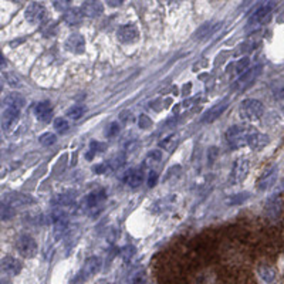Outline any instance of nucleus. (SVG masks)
<instances>
[{
    "label": "nucleus",
    "instance_id": "nucleus-1",
    "mask_svg": "<svg viewBox=\"0 0 284 284\" xmlns=\"http://www.w3.org/2000/svg\"><path fill=\"white\" fill-rule=\"evenodd\" d=\"M255 132H257V131L253 127H250L247 124H240V125L232 127L226 132V138H228V142L232 148H240V147H244L249 144V139L252 138Z\"/></svg>",
    "mask_w": 284,
    "mask_h": 284
},
{
    "label": "nucleus",
    "instance_id": "nucleus-2",
    "mask_svg": "<svg viewBox=\"0 0 284 284\" xmlns=\"http://www.w3.org/2000/svg\"><path fill=\"white\" fill-rule=\"evenodd\" d=\"M263 112H264V107L257 100H246L240 104V108H239V114L242 120L247 122L260 120Z\"/></svg>",
    "mask_w": 284,
    "mask_h": 284
},
{
    "label": "nucleus",
    "instance_id": "nucleus-3",
    "mask_svg": "<svg viewBox=\"0 0 284 284\" xmlns=\"http://www.w3.org/2000/svg\"><path fill=\"white\" fill-rule=\"evenodd\" d=\"M16 249L22 256L30 258V257L36 256V253H37V243L31 236L22 234L16 242Z\"/></svg>",
    "mask_w": 284,
    "mask_h": 284
},
{
    "label": "nucleus",
    "instance_id": "nucleus-4",
    "mask_svg": "<svg viewBox=\"0 0 284 284\" xmlns=\"http://www.w3.org/2000/svg\"><path fill=\"white\" fill-rule=\"evenodd\" d=\"M47 19V10L40 3H31L26 9V20L31 25L43 23Z\"/></svg>",
    "mask_w": 284,
    "mask_h": 284
},
{
    "label": "nucleus",
    "instance_id": "nucleus-5",
    "mask_svg": "<svg viewBox=\"0 0 284 284\" xmlns=\"http://www.w3.org/2000/svg\"><path fill=\"white\" fill-rule=\"evenodd\" d=\"M260 70H261V67H260V66H256V67L249 68L244 74L239 76L237 81H236V84L233 85V87H234V90H236V91L246 90V88H247L252 82L256 80L257 76H258V73H260Z\"/></svg>",
    "mask_w": 284,
    "mask_h": 284
},
{
    "label": "nucleus",
    "instance_id": "nucleus-6",
    "mask_svg": "<svg viewBox=\"0 0 284 284\" xmlns=\"http://www.w3.org/2000/svg\"><path fill=\"white\" fill-rule=\"evenodd\" d=\"M19 115H20V108L10 107V105H4L3 114H1V125H3V129H6V131L12 129L14 125H16L17 120H19Z\"/></svg>",
    "mask_w": 284,
    "mask_h": 284
},
{
    "label": "nucleus",
    "instance_id": "nucleus-7",
    "mask_svg": "<svg viewBox=\"0 0 284 284\" xmlns=\"http://www.w3.org/2000/svg\"><path fill=\"white\" fill-rule=\"evenodd\" d=\"M229 98H223L220 103H217L215 107H212L210 109H207L205 114H203L202 117V121L206 122V124H209V122H213L216 121L217 118L225 112V109L229 107Z\"/></svg>",
    "mask_w": 284,
    "mask_h": 284
},
{
    "label": "nucleus",
    "instance_id": "nucleus-8",
    "mask_svg": "<svg viewBox=\"0 0 284 284\" xmlns=\"http://www.w3.org/2000/svg\"><path fill=\"white\" fill-rule=\"evenodd\" d=\"M250 162L247 159H239L234 162V166L232 169V182L233 183H240L243 182L244 178L249 174Z\"/></svg>",
    "mask_w": 284,
    "mask_h": 284
},
{
    "label": "nucleus",
    "instance_id": "nucleus-9",
    "mask_svg": "<svg viewBox=\"0 0 284 284\" xmlns=\"http://www.w3.org/2000/svg\"><path fill=\"white\" fill-rule=\"evenodd\" d=\"M277 174H279V172H277V168H276V166L267 168V169L261 174L258 182H257V189L266 190L271 188V186L274 185L276 179H277Z\"/></svg>",
    "mask_w": 284,
    "mask_h": 284
},
{
    "label": "nucleus",
    "instance_id": "nucleus-10",
    "mask_svg": "<svg viewBox=\"0 0 284 284\" xmlns=\"http://www.w3.org/2000/svg\"><path fill=\"white\" fill-rule=\"evenodd\" d=\"M66 49L68 52L74 53V54H82L85 52V40L81 34L76 33V34H71L66 40Z\"/></svg>",
    "mask_w": 284,
    "mask_h": 284
},
{
    "label": "nucleus",
    "instance_id": "nucleus-11",
    "mask_svg": "<svg viewBox=\"0 0 284 284\" xmlns=\"http://www.w3.org/2000/svg\"><path fill=\"white\" fill-rule=\"evenodd\" d=\"M82 13L85 17H91V19H95V17H100L103 12H104V6L100 0H87L81 7Z\"/></svg>",
    "mask_w": 284,
    "mask_h": 284
},
{
    "label": "nucleus",
    "instance_id": "nucleus-12",
    "mask_svg": "<svg viewBox=\"0 0 284 284\" xmlns=\"http://www.w3.org/2000/svg\"><path fill=\"white\" fill-rule=\"evenodd\" d=\"M3 202L10 205V206H25V205H30L33 203V198L28 196L26 193H17V192H13V193H7L4 198H3Z\"/></svg>",
    "mask_w": 284,
    "mask_h": 284
},
{
    "label": "nucleus",
    "instance_id": "nucleus-13",
    "mask_svg": "<svg viewBox=\"0 0 284 284\" xmlns=\"http://www.w3.org/2000/svg\"><path fill=\"white\" fill-rule=\"evenodd\" d=\"M117 36L121 43H134L138 39V28L134 25H125L118 28Z\"/></svg>",
    "mask_w": 284,
    "mask_h": 284
},
{
    "label": "nucleus",
    "instance_id": "nucleus-14",
    "mask_svg": "<svg viewBox=\"0 0 284 284\" xmlns=\"http://www.w3.org/2000/svg\"><path fill=\"white\" fill-rule=\"evenodd\" d=\"M1 270L9 276H17L22 271V263L16 257L7 256L1 260Z\"/></svg>",
    "mask_w": 284,
    "mask_h": 284
},
{
    "label": "nucleus",
    "instance_id": "nucleus-15",
    "mask_svg": "<svg viewBox=\"0 0 284 284\" xmlns=\"http://www.w3.org/2000/svg\"><path fill=\"white\" fill-rule=\"evenodd\" d=\"M34 114L41 122H49L53 118V108L50 103H39L34 108Z\"/></svg>",
    "mask_w": 284,
    "mask_h": 284
},
{
    "label": "nucleus",
    "instance_id": "nucleus-16",
    "mask_svg": "<svg viewBox=\"0 0 284 284\" xmlns=\"http://www.w3.org/2000/svg\"><path fill=\"white\" fill-rule=\"evenodd\" d=\"M124 181H125V183H127L128 186L138 188V186H141L142 182H144V174H142L141 169H131V171H128V172L125 174Z\"/></svg>",
    "mask_w": 284,
    "mask_h": 284
},
{
    "label": "nucleus",
    "instance_id": "nucleus-17",
    "mask_svg": "<svg viewBox=\"0 0 284 284\" xmlns=\"http://www.w3.org/2000/svg\"><path fill=\"white\" fill-rule=\"evenodd\" d=\"M105 198H107V195H105L104 190H97V192H93L85 199V205H87L88 209H95V207H98V206H101L104 203Z\"/></svg>",
    "mask_w": 284,
    "mask_h": 284
},
{
    "label": "nucleus",
    "instance_id": "nucleus-18",
    "mask_svg": "<svg viewBox=\"0 0 284 284\" xmlns=\"http://www.w3.org/2000/svg\"><path fill=\"white\" fill-rule=\"evenodd\" d=\"M82 10L80 9H76V7H71V9H68L67 12L64 13V22L70 25V26H77V25H80L82 20Z\"/></svg>",
    "mask_w": 284,
    "mask_h": 284
},
{
    "label": "nucleus",
    "instance_id": "nucleus-19",
    "mask_svg": "<svg viewBox=\"0 0 284 284\" xmlns=\"http://www.w3.org/2000/svg\"><path fill=\"white\" fill-rule=\"evenodd\" d=\"M269 144V136L264 135V134H258V132H255L252 138L249 139V147L253 149H261L264 148L266 145Z\"/></svg>",
    "mask_w": 284,
    "mask_h": 284
},
{
    "label": "nucleus",
    "instance_id": "nucleus-20",
    "mask_svg": "<svg viewBox=\"0 0 284 284\" xmlns=\"http://www.w3.org/2000/svg\"><path fill=\"white\" fill-rule=\"evenodd\" d=\"M273 6H274V4H273V1H270V3H267L266 6L260 7L256 13L253 14V17H252V23H261V22H264V20L270 16L271 10H273Z\"/></svg>",
    "mask_w": 284,
    "mask_h": 284
},
{
    "label": "nucleus",
    "instance_id": "nucleus-21",
    "mask_svg": "<svg viewBox=\"0 0 284 284\" xmlns=\"http://www.w3.org/2000/svg\"><path fill=\"white\" fill-rule=\"evenodd\" d=\"M4 105H10V107H16V108H23L26 101H25V97L20 95L19 93H10L4 98Z\"/></svg>",
    "mask_w": 284,
    "mask_h": 284
},
{
    "label": "nucleus",
    "instance_id": "nucleus-22",
    "mask_svg": "<svg viewBox=\"0 0 284 284\" xmlns=\"http://www.w3.org/2000/svg\"><path fill=\"white\" fill-rule=\"evenodd\" d=\"M258 274L266 283H273L274 279H276V271L271 266H267V264H261L258 267Z\"/></svg>",
    "mask_w": 284,
    "mask_h": 284
},
{
    "label": "nucleus",
    "instance_id": "nucleus-23",
    "mask_svg": "<svg viewBox=\"0 0 284 284\" xmlns=\"http://www.w3.org/2000/svg\"><path fill=\"white\" fill-rule=\"evenodd\" d=\"M100 269V260L97 258V257H91V258H88L87 260V263H85V266H84V277H90V276H93L97 273V270Z\"/></svg>",
    "mask_w": 284,
    "mask_h": 284
},
{
    "label": "nucleus",
    "instance_id": "nucleus-24",
    "mask_svg": "<svg viewBox=\"0 0 284 284\" xmlns=\"http://www.w3.org/2000/svg\"><path fill=\"white\" fill-rule=\"evenodd\" d=\"M178 142H179V135L172 134V135H169L168 138L163 139L161 142V147L163 149H166V151H174L176 148V145H178Z\"/></svg>",
    "mask_w": 284,
    "mask_h": 284
},
{
    "label": "nucleus",
    "instance_id": "nucleus-25",
    "mask_svg": "<svg viewBox=\"0 0 284 284\" xmlns=\"http://www.w3.org/2000/svg\"><path fill=\"white\" fill-rule=\"evenodd\" d=\"M85 112V107L82 105H73L71 108H68L67 117L71 120H80Z\"/></svg>",
    "mask_w": 284,
    "mask_h": 284
},
{
    "label": "nucleus",
    "instance_id": "nucleus-26",
    "mask_svg": "<svg viewBox=\"0 0 284 284\" xmlns=\"http://www.w3.org/2000/svg\"><path fill=\"white\" fill-rule=\"evenodd\" d=\"M14 212H13V206L7 205V203L1 202V212H0V216H1V220L6 222L9 220L10 217H13Z\"/></svg>",
    "mask_w": 284,
    "mask_h": 284
},
{
    "label": "nucleus",
    "instance_id": "nucleus-27",
    "mask_svg": "<svg viewBox=\"0 0 284 284\" xmlns=\"http://www.w3.org/2000/svg\"><path fill=\"white\" fill-rule=\"evenodd\" d=\"M55 139H57V136L53 132H46L40 136V144L44 147H52L55 142Z\"/></svg>",
    "mask_w": 284,
    "mask_h": 284
},
{
    "label": "nucleus",
    "instance_id": "nucleus-28",
    "mask_svg": "<svg viewBox=\"0 0 284 284\" xmlns=\"http://www.w3.org/2000/svg\"><path fill=\"white\" fill-rule=\"evenodd\" d=\"M68 128H70V125H68V121H66L64 118H57L54 120V129L57 132H66Z\"/></svg>",
    "mask_w": 284,
    "mask_h": 284
},
{
    "label": "nucleus",
    "instance_id": "nucleus-29",
    "mask_svg": "<svg viewBox=\"0 0 284 284\" xmlns=\"http://www.w3.org/2000/svg\"><path fill=\"white\" fill-rule=\"evenodd\" d=\"M53 4H54L55 10H60V12H67L68 9H70L71 0H53Z\"/></svg>",
    "mask_w": 284,
    "mask_h": 284
},
{
    "label": "nucleus",
    "instance_id": "nucleus-30",
    "mask_svg": "<svg viewBox=\"0 0 284 284\" xmlns=\"http://www.w3.org/2000/svg\"><path fill=\"white\" fill-rule=\"evenodd\" d=\"M161 159H162V154H161V151H152V152H149L148 154L147 162H148V165L149 163L156 165V163L161 162Z\"/></svg>",
    "mask_w": 284,
    "mask_h": 284
},
{
    "label": "nucleus",
    "instance_id": "nucleus-31",
    "mask_svg": "<svg viewBox=\"0 0 284 284\" xmlns=\"http://www.w3.org/2000/svg\"><path fill=\"white\" fill-rule=\"evenodd\" d=\"M249 68H250V60H249V58H243V60L237 64V67H236V74H237V76H242Z\"/></svg>",
    "mask_w": 284,
    "mask_h": 284
},
{
    "label": "nucleus",
    "instance_id": "nucleus-32",
    "mask_svg": "<svg viewBox=\"0 0 284 284\" xmlns=\"http://www.w3.org/2000/svg\"><path fill=\"white\" fill-rule=\"evenodd\" d=\"M138 125L141 127V128H148L152 125V122H151V118L147 117V115H141L139 117V121H138Z\"/></svg>",
    "mask_w": 284,
    "mask_h": 284
},
{
    "label": "nucleus",
    "instance_id": "nucleus-33",
    "mask_svg": "<svg viewBox=\"0 0 284 284\" xmlns=\"http://www.w3.org/2000/svg\"><path fill=\"white\" fill-rule=\"evenodd\" d=\"M118 131H120V125L117 124V122H112L111 125L108 127V129H107V135L112 136V135H117L118 134Z\"/></svg>",
    "mask_w": 284,
    "mask_h": 284
},
{
    "label": "nucleus",
    "instance_id": "nucleus-34",
    "mask_svg": "<svg viewBox=\"0 0 284 284\" xmlns=\"http://www.w3.org/2000/svg\"><path fill=\"white\" fill-rule=\"evenodd\" d=\"M105 1L108 3L111 7H118V6H121L125 0H105Z\"/></svg>",
    "mask_w": 284,
    "mask_h": 284
},
{
    "label": "nucleus",
    "instance_id": "nucleus-35",
    "mask_svg": "<svg viewBox=\"0 0 284 284\" xmlns=\"http://www.w3.org/2000/svg\"><path fill=\"white\" fill-rule=\"evenodd\" d=\"M91 148H93V152H94V151H104L105 147L101 145L100 142H93V144H91ZM93 152H91V154H93Z\"/></svg>",
    "mask_w": 284,
    "mask_h": 284
},
{
    "label": "nucleus",
    "instance_id": "nucleus-36",
    "mask_svg": "<svg viewBox=\"0 0 284 284\" xmlns=\"http://www.w3.org/2000/svg\"><path fill=\"white\" fill-rule=\"evenodd\" d=\"M155 182H156V174H155V172H151V174H149L148 185L149 186H154V185H155Z\"/></svg>",
    "mask_w": 284,
    "mask_h": 284
},
{
    "label": "nucleus",
    "instance_id": "nucleus-37",
    "mask_svg": "<svg viewBox=\"0 0 284 284\" xmlns=\"http://www.w3.org/2000/svg\"><path fill=\"white\" fill-rule=\"evenodd\" d=\"M132 284H145V282H144L142 279H136L135 282H134V283H132Z\"/></svg>",
    "mask_w": 284,
    "mask_h": 284
},
{
    "label": "nucleus",
    "instance_id": "nucleus-38",
    "mask_svg": "<svg viewBox=\"0 0 284 284\" xmlns=\"http://www.w3.org/2000/svg\"><path fill=\"white\" fill-rule=\"evenodd\" d=\"M10 1H13V3H22L23 0H10Z\"/></svg>",
    "mask_w": 284,
    "mask_h": 284
},
{
    "label": "nucleus",
    "instance_id": "nucleus-39",
    "mask_svg": "<svg viewBox=\"0 0 284 284\" xmlns=\"http://www.w3.org/2000/svg\"><path fill=\"white\" fill-rule=\"evenodd\" d=\"M1 284H12V283H10V282H7V280H3V282H1Z\"/></svg>",
    "mask_w": 284,
    "mask_h": 284
},
{
    "label": "nucleus",
    "instance_id": "nucleus-40",
    "mask_svg": "<svg viewBox=\"0 0 284 284\" xmlns=\"http://www.w3.org/2000/svg\"><path fill=\"white\" fill-rule=\"evenodd\" d=\"M283 109H284V101H283Z\"/></svg>",
    "mask_w": 284,
    "mask_h": 284
}]
</instances>
